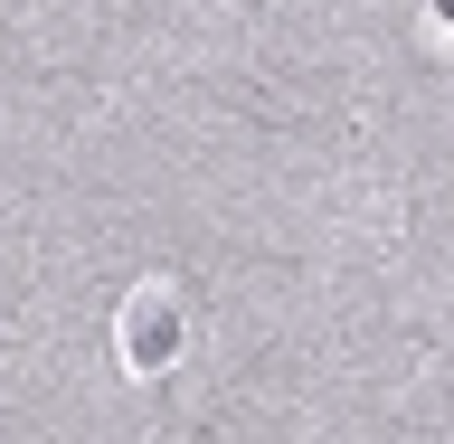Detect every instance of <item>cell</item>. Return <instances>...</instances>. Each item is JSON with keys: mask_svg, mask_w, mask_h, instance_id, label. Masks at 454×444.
<instances>
[{"mask_svg": "<svg viewBox=\"0 0 454 444\" xmlns=\"http://www.w3.org/2000/svg\"><path fill=\"white\" fill-rule=\"evenodd\" d=\"M170 340H180V322H170L161 303H133V322H123V350H133V369H161Z\"/></svg>", "mask_w": 454, "mask_h": 444, "instance_id": "obj_1", "label": "cell"}]
</instances>
